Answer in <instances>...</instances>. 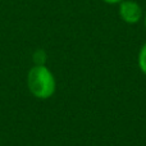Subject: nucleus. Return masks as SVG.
Segmentation results:
<instances>
[{"label": "nucleus", "mask_w": 146, "mask_h": 146, "mask_svg": "<svg viewBox=\"0 0 146 146\" xmlns=\"http://www.w3.org/2000/svg\"><path fill=\"white\" fill-rule=\"evenodd\" d=\"M31 94L37 99H49L55 91V78L45 66H33L27 76Z\"/></svg>", "instance_id": "nucleus-1"}, {"label": "nucleus", "mask_w": 146, "mask_h": 146, "mask_svg": "<svg viewBox=\"0 0 146 146\" xmlns=\"http://www.w3.org/2000/svg\"><path fill=\"white\" fill-rule=\"evenodd\" d=\"M119 13L124 22L127 23H137L141 19L142 9L137 3L131 0H123L119 7Z\"/></svg>", "instance_id": "nucleus-2"}, {"label": "nucleus", "mask_w": 146, "mask_h": 146, "mask_svg": "<svg viewBox=\"0 0 146 146\" xmlns=\"http://www.w3.org/2000/svg\"><path fill=\"white\" fill-rule=\"evenodd\" d=\"M46 53L42 50V49H38L33 53L32 59L35 62V66H45V62H46Z\"/></svg>", "instance_id": "nucleus-3"}, {"label": "nucleus", "mask_w": 146, "mask_h": 146, "mask_svg": "<svg viewBox=\"0 0 146 146\" xmlns=\"http://www.w3.org/2000/svg\"><path fill=\"white\" fill-rule=\"evenodd\" d=\"M139 66L141 68V71L146 74V44L141 48L139 54Z\"/></svg>", "instance_id": "nucleus-4"}, {"label": "nucleus", "mask_w": 146, "mask_h": 146, "mask_svg": "<svg viewBox=\"0 0 146 146\" xmlns=\"http://www.w3.org/2000/svg\"><path fill=\"white\" fill-rule=\"evenodd\" d=\"M103 1L108 3V4H117V3H121V1H123V0H103Z\"/></svg>", "instance_id": "nucleus-5"}, {"label": "nucleus", "mask_w": 146, "mask_h": 146, "mask_svg": "<svg viewBox=\"0 0 146 146\" xmlns=\"http://www.w3.org/2000/svg\"><path fill=\"white\" fill-rule=\"evenodd\" d=\"M145 26H146V17H145Z\"/></svg>", "instance_id": "nucleus-6"}]
</instances>
